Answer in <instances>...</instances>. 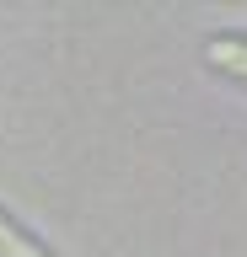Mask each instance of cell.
<instances>
[{"label": "cell", "mask_w": 247, "mask_h": 257, "mask_svg": "<svg viewBox=\"0 0 247 257\" xmlns=\"http://www.w3.org/2000/svg\"><path fill=\"white\" fill-rule=\"evenodd\" d=\"M204 59L226 75H242L247 80V38H210L204 43Z\"/></svg>", "instance_id": "cell-1"}, {"label": "cell", "mask_w": 247, "mask_h": 257, "mask_svg": "<svg viewBox=\"0 0 247 257\" xmlns=\"http://www.w3.org/2000/svg\"><path fill=\"white\" fill-rule=\"evenodd\" d=\"M0 257H49V252H43L27 230H17V225L0 214Z\"/></svg>", "instance_id": "cell-2"}]
</instances>
